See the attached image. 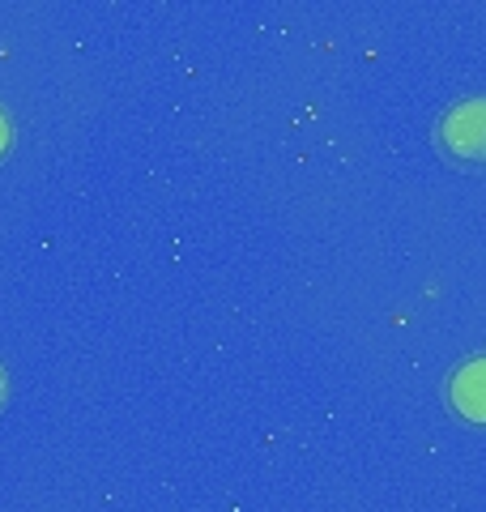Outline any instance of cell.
<instances>
[{"instance_id": "3957f363", "label": "cell", "mask_w": 486, "mask_h": 512, "mask_svg": "<svg viewBox=\"0 0 486 512\" xmlns=\"http://www.w3.org/2000/svg\"><path fill=\"white\" fill-rule=\"evenodd\" d=\"M9 141H13V128H9V116H5V111H0V154L9 150Z\"/></svg>"}, {"instance_id": "6da1fadb", "label": "cell", "mask_w": 486, "mask_h": 512, "mask_svg": "<svg viewBox=\"0 0 486 512\" xmlns=\"http://www.w3.org/2000/svg\"><path fill=\"white\" fill-rule=\"evenodd\" d=\"M440 150L461 167H486V99H465L448 107L435 128Z\"/></svg>"}, {"instance_id": "7a4b0ae2", "label": "cell", "mask_w": 486, "mask_h": 512, "mask_svg": "<svg viewBox=\"0 0 486 512\" xmlns=\"http://www.w3.org/2000/svg\"><path fill=\"white\" fill-rule=\"evenodd\" d=\"M448 402L457 406L461 419L486 427V355L461 363L448 380Z\"/></svg>"}, {"instance_id": "277c9868", "label": "cell", "mask_w": 486, "mask_h": 512, "mask_svg": "<svg viewBox=\"0 0 486 512\" xmlns=\"http://www.w3.org/2000/svg\"><path fill=\"white\" fill-rule=\"evenodd\" d=\"M5 393H9V380H5V372H0V406H5Z\"/></svg>"}]
</instances>
